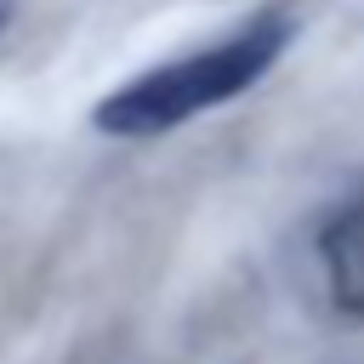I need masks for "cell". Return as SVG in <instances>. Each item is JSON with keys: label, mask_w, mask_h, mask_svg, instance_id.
<instances>
[{"label": "cell", "mask_w": 364, "mask_h": 364, "mask_svg": "<svg viewBox=\"0 0 364 364\" xmlns=\"http://www.w3.org/2000/svg\"><path fill=\"white\" fill-rule=\"evenodd\" d=\"M318 267L324 290L347 318H364V193H353L318 228Z\"/></svg>", "instance_id": "cell-2"}, {"label": "cell", "mask_w": 364, "mask_h": 364, "mask_svg": "<svg viewBox=\"0 0 364 364\" xmlns=\"http://www.w3.org/2000/svg\"><path fill=\"white\" fill-rule=\"evenodd\" d=\"M6 23H11V0H0V34H6Z\"/></svg>", "instance_id": "cell-3"}, {"label": "cell", "mask_w": 364, "mask_h": 364, "mask_svg": "<svg viewBox=\"0 0 364 364\" xmlns=\"http://www.w3.org/2000/svg\"><path fill=\"white\" fill-rule=\"evenodd\" d=\"M290 40H296V17L267 6V11L245 17L239 28H228L222 40L193 46L182 57H165V63L131 74L125 85H114L108 97H97L91 125L102 136H125V142L176 131V125L245 97L250 85H262L267 68L290 51Z\"/></svg>", "instance_id": "cell-1"}]
</instances>
